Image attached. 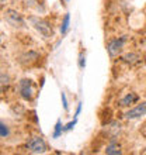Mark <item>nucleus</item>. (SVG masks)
Here are the masks:
<instances>
[{
	"label": "nucleus",
	"mask_w": 146,
	"mask_h": 155,
	"mask_svg": "<svg viewBox=\"0 0 146 155\" xmlns=\"http://www.w3.org/2000/svg\"><path fill=\"white\" fill-rule=\"evenodd\" d=\"M28 21L44 38H51L53 35V28L48 20L41 18V17H36V16H30Z\"/></svg>",
	"instance_id": "1"
},
{
	"label": "nucleus",
	"mask_w": 146,
	"mask_h": 155,
	"mask_svg": "<svg viewBox=\"0 0 146 155\" xmlns=\"http://www.w3.org/2000/svg\"><path fill=\"white\" fill-rule=\"evenodd\" d=\"M17 90H18V94H20L21 99H24L27 102H31L34 99V94H35V90H34V83L31 79L28 78H23L20 79L18 85H17Z\"/></svg>",
	"instance_id": "2"
},
{
	"label": "nucleus",
	"mask_w": 146,
	"mask_h": 155,
	"mask_svg": "<svg viewBox=\"0 0 146 155\" xmlns=\"http://www.w3.org/2000/svg\"><path fill=\"white\" fill-rule=\"evenodd\" d=\"M25 148L33 154H44L48 151V145L45 143V140L40 135H33L27 140L25 143Z\"/></svg>",
	"instance_id": "3"
},
{
	"label": "nucleus",
	"mask_w": 146,
	"mask_h": 155,
	"mask_svg": "<svg viewBox=\"0 0 146 155\" xmlns=\"http://www.w3.org/2000/svg\"><path fill=\"white\" fill-rule=\"evenodd\" d=\"M3 17H4V20H6V23H8L14 28H23V27H25V20H24V17H23V14L20 12L14 10V8H7L3 13Z\"/></svg>",
	"instance_id": "4"
},
{
	"label": "nucleus",
	"mask_w": 146,
	"mask_h": 155,
	"mask_svg": "<svg viewBox=\"0 0 146 155\" xmlns=\"http://www.w3.org/2000/svg\"><path fill=\"white\" fill-rule=\"evenodd\" d=\"M128 40L126 35H122V37H118V38H113V40L108 41L107 44V51H108V55L111 58H115L118 57L119 54L122 52V49L125 47V42Z\"/></svg>",
	"instance_id": "5"
},
{
	"label": "nucleus",
	"mask_w": 146,
	"mask_h": 155,
	"mask_svg": "<svg viewBox=\"0 0 146 155\" xmlns=\"http://www.w3.org/2000/svg\"><path fill=\"white\" fill-rule=\"evenodd\" d=\"M143 116H146V102H141L135 107L129 109V110L124 114V117H125L126 120H138V118L143 117Z\"/></svg>",
	"instance_id": "6"
},
{
	"label": "nucleus",
	"mask_w": 146,
	"mask_h": 155,
	"mask_svg": "<svg viewBox=\"0 0 146 155\" xmlns=\"http://www.w3.org/2000/svg\"><path fill=\"white\" fill-rule=\"evenodd\" d=\"M38 52H35V51H28V52H24V54H21L20 58H18V62H20L21 65H31L33 62H35L36 59H38Z\"/></svg>",
	"instance_id": "7"
},
{
	"label": "nucleus",
	"mask_w": 146,
	"mask_h": 155,
	"mask_svg": "<svg viewBox=\"0 0 146 155\" xmlns=\"http://www.w3.org/2000/svg\"><path fill=\"white\" fill-rule=\"evenodd\" d=\"M139 100V96L135 92H129V93H126L124 97L119 100V106L121 107H129L132 106V104H135V103H138Z\"/></svg>",
	"instance_id": "8"
},
{
	"label": "nucleus",
	"mask_w": 146,
	"mask_h": 155,
	"mask_svg": "<svg viewBox=\"0 0 146 155\" xmlns=\"http://www.w3.org/2000/svg\"><path fill=\"white\" fill-rule=\"evenodd\" d=\"M106 154H108V155H119V154H122L121 145L115 141V138L111 140V141H110V144L106 147Z\"/></svg>",
	"instance_id": "9"
},
{
	"label": "nucleus",
	"mask_w": 146,
	"mask_h": 155,
	"mask_svg": "<svg viewBox=\"0 0 146 155\" xmlns=\"http://www.w3.org/2000/svg\"><path fill=\"white\" fill-rule=\"evenodd\" d=\"M121 61L128 64V65H136V64H139V61H141V55L136 52H128V54H125V55H122Z\"/></svg>",
	"instance_id": "10"
},
{
	"label": "nucleus",
	"mask_w": 146,
	"mask_h": 155,
	"mask_svg": "<svg viewBox=\"0 0 146 155\" xmlns=\"http://www.w3.org/2000/svg\"><path fill=\"white\" fill-rule=\"evenodd\" d=\"M65 131V126L62 124V120L59 118L55 124V128H53V133H52V138H59L62 135V133Z\"/></svg>",
	"instance_id": "11"
},
{
	"label": "nucleus",
	"mask_w": 146,
	"mask_h": 155,
	"mask_svg": "<svg viewBox=\"0 0 146 155\" xmlns=\"http://www.w3.org/2000/svg\"><path fill=\"white\" fill-rule=\"evenodd\" d=\"M69 24H70V14L69 13H66L65 16H63V20H62V24H61V34L62 35H65V34L68 33Z\"/></svg>",
	"instance_id": "12"
},
{
	"label": "nucleus",
	"mask_w": 146,
	"mask_h": 155,
	"mask_svg": "<svg viewBox=\"0 0 146 155\" xmlns=\"http://www.w3.org/2000/svg\"><path fill=\"white\" fill-rule=\"evenodd\" d=\"M8 135H10V130H8V126L7 124H4V121H2L0 124V137L3 140L8 138Z\"/></svg>",
	"instance_id": "13"
},
{
	"label": "nucleus",
	"mask_w": 146,
	"mask_h": 155,
	"mask_svg": "<svg viewBox=\"0 0 146 155\" xmlns=\"http://www.w3.org/2000/svg\"><path fill=\"white\" fill-rule=\"evenodd\" d=\"M8 85H10V76H8V74L2 72V90H4V86L7 87Z\"/></svg>",
	"instance_id": "14"
},
{
	"label": "nucleus",
	"mask_w": 146,
	"mask_h": 155,
	"mask_svg": "<svg viewBox=\"0 0 146 155\" xmlns=\"http://www.w3.org/2000/svg\"><path fill=\"white\" fill-rule=\"evenodd\" d=\"M84 66H86V52L80 51V54H79V68L84 69Z\"/></svg>",
	"instance_id": "15"
},
{
	"label": "nucleus",
	"mask_w": 146,
	"mask_h": 155,
	"mask_svg": "<svg viewBox=\"0 0 146 155\" xmlns=\"http://www.w3.org/2000/svg\"><path fill=\"white\" fill-rule=\"evenodd\" d=\"M76 123H77V117H75L72 121H69L68 124H65V131L73 130V128H75V126H76Z\"/></svg>",
	"instance_id": "16"
},
{
	"label": "nucleus",
	"mask_w": 146,
	"mask_h": 155,
	"mask_svg": "<svg viewBox=\"0 0 146 155\" xmlns=\"http://www.w3.org/2000/svg\"><path fill=\"white\" fill-rule=\"evenodd\" d=\"M61 97H62V104H63V109H65V110L68 111V110H69V104H68V99H66L65 92H62Z\"/></svg>",
	"instance_id": "17"
},
{
	"label": "nucleus",
	"mask_w": 146,
	"mask_h": 155,
	"mask_svg": "<svg viewBox=\"0 0 146 155\" xmlns=\"http://www.w3.org/2000/svg\"><path fill=\"white\" fill-rule=\"evenodd\" d=\"M80 111H81V103H79V104H77L76 111H75V117H77V116L80 114Z\"/></svg>",
	"instance_id": "18"
},
{
	"label": "nucleus",
	"mask_w": 146,
	"mask_h": 155,
	"mask_svg": "<svg viewBox=\"0 0 146 155\" xmlns=\"http://www.w3.org/2000/svg\"><path fill=\"white\" fill-rule=\"evenodd\" d=\"M142 134L146 137V121L143 123V126H142Z\"/></svg>",
	"instance_id": "19"
},
{
	"label": "nucleus",
	"mask_w": 146,
	"mask_h": 155,
	"mask_svg": "<svg viewBox=\"0 0 146 155\" xmlns=\"http://www.w3.org/2000/svg\"><path fill=\"white\" fill-rule=\"evenodd\" d=\"M4 3H6V0H2V4H4Z\"/></svg>",
	"instance_id": "20"
}]
</instances>
